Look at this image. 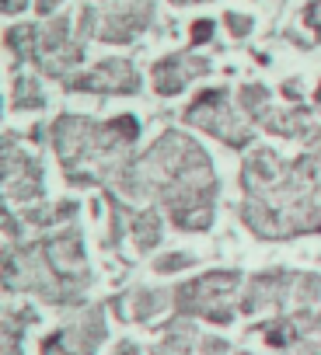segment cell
<instances>
[{
  "label": "cell",
  "instance_id": "ba28073f",
  "mask_svg": "<svg viewBox=\"0 0 321 355\" xmlns=\"http://www.w3.org/2000/svg\"><path fill=\"white\" fill-rule=\"evenodd\" d=\"M11 105L15 108H42V91H39V84L35 80H28V77H18L15 80V98H11Z\"/></svg>",
  "mask_w": 321,
  "mask_h": 355
},
{
  "label": "cell",
  "instance_id": "7c38bea8",
  "mask_svg": "<svg viewBox=\"0 0 321 355\" xmlns=\"http://www.w3.org/2000/svg\"><path fill=\"white\" fill-rule=\"evenodd\" d=\"M304 21H307V28L318 32V42H321V0H314V4L304 11Z\"/></svg>",
  "mask_w": 321,
  "mask_h": 355
},
{
  "label": "cell",
  "instance_id": "3957f363",
  "mask_svg": "<svg viewBox=\"0 0 321 355\" xmlns=\"http://www.w3.org/2000/svg\"><path fill=\"white\" fill-rule=\"evenodd\" d=\"M136 84H140V77H136V70L126 60H105L94 70L70 77L67 87L70 91H101V94H112V91L115 94H133Z\"/></svg>",
  "mask_w": 321,
  "mask_h": 355
},
{
  "label": "cell",
  "instance_id": "6da1fadb",
  "mask_svg": "<svg viewBox=\"0 0 321 355\" xmlns=\"http://www.w3.org/2000/svg\"><path fill=\"white\" fill-rule=\"evenodd\" d=\"M136 136H140V125L129 115H119L115 122H105V125L88 122L81 115H63L53 125L56 153L74 185H94L112 178V171H119L122 164V150L133 146Z\"/></svg>",
  "mask_w": 321,
  "mask_h": 355
},
{
  "label": "cell",
  "instance_id": "52a82bcc",
  "mask_svg": "<svg viewBox=\"0 0 321 355\" xmlns=\"http://www.w3.org/2000/svg\"><path fill=\"white\" fill-rule=\"evenodd\" d=\"M129 227H133V234H136V244H140V248H154V244L160 241V220H157V213H154V209L136 213Z\"/></svg>",
  "mask_w": 321,
  "mask_h": 355
},
{
  "label": "cell",
  "instance_id": "30bf717a",
  "mask_svg": "<svg viewBox=\"0 0 321 355\" xmlns=\"http://www.w3.org/2000/svg\"><path fill=\"white\" fill-rule=\"evenodd\" d=\"M192 265V254H168V258H157V272H179V268H189Z\"/></svg>",
  "mask_w": 321,
  "mask_h": 355
},
{
  "label": "cell",
  "instance_id": "5bb4252c",
  "mask_svg": "<svg viewBox=\"0 0 321 355\" xmlns=\"http://www.w3.org/2000/svg\"><path fill=\"white\" fill-rule=\"evenodd\" d=\"M60 4H63V0H35V11H39V15H53Z\"/></svg>",
  "mask_w": 321,
  "mask_h": 355
},
{
  "label": "cell",
  "instance_id": "5b68a950",
  "mask_svg": "<svg viewBox=\"0 0 321 355\" xmlns=\"http://www.w3.org/2000/svg\"><path fill=\"white\" fill-rule=\"evenodd\" d=\"M150 25V0H136V4H119L98 21V39L101 42H129Z\"/></svg>",
  "mask_w": 321,
  "mask_h": 355
},
{
  "label": "cell",
  "instance_id": "277c9868",
  "mask_svg": "<svg viewBox=\"0 0 321 355\" xmlns=\"http://www.w3.org/2000/svg\"><path fill=\"white\" fill-rule=\"evenodd\" d=\"M4 182H8L11 199H39L42 196L39 160L25 157L15 139H8V146H4Z\"/></svg>",
  "mask_w": 321,
  "mask_h": 355
},
{
  "label": "cell",
  "instance_id": "9c48e42d",
  "mask_svg": "<svg viewBox=\"0 0 321 355\" xmlns=\"http://www.w3.org/2000/svg\"><path fill=\"white\" fill-rule=\"evenodd\" d=\"M241 105H245V112H248L252 119H255V115L265 119V115H269V112H265V87H258V84H255V87H252V84L241 87Z\"/></svg>",
  "mask_w": 321,
  "mask_h": 355
},
{
  "label": "cell",
  "instance_id": "8fae6325",
  "mask_svg": "<svg viewBox=\"0 0 321 355\" xmlns=\"http://www.w3.org/2000/svg\"><path fill=\"white\" fill-rule=\"evenodd\" d=\"M224 25H227V28H231V35H238V39H241V35H248V32L255 28V25H252V18H245V15H227V18H224Z\"/></svg>",
  "mask_w": 321,
  "mask_h": 355
},
{
  "label": "cell",
  "instance_id": "8992f818",
  "mask_svg": "<svg viewBox=\"0 0 321 355\" xmlns=\"http://www.w3.org/2000/svg\"><path fill=\"white\" fill-rule=\"evenodd\" d=\"M210 70V63L206 60H199V56H189V53H182V56H168V60H160L157 67H154V91L157 94H179L192 77H199V73H206Z\"/></svg>",
  "mask_w": 321,
  "mask_h": 355
},
{
  "label": "cell",
  "instance_id": "9a60e30c",
  "mask_svg": "<svg viewBox=\"0 0 321 355\" xmlns=\"http://www.w3.org/2000/svg\"><path fill=\"white\" fill-rule=\"evenodd\" d=\"M25 4H28V0H4V11L8 15H18V11H25Z\"/></svg>",
  "mask_w": 321,
  "mask_h": 355
},
{
  "label": "cell",
  "instance_id": "e0dca14e",
  "mask_svg": "<svg viewBox=\"0 0 321 355\" xmlns=\"http://www.w3.org/2000/svg\"><path fill=\"white\" fill-rule=\"evenodd\" d=\"M175 4H192V0H175Z\"/></svg>",
  "mask_w": 321,
  "mask_h": 355
},
{
  "label": "cell",
  "instance_id": "2e32d148",
  "mask_svg": "<svg viewBox=\"0 0 321 355\" xmlns=\"http://www.w3.org/2000/svg\"><path fill=\"white\" fill-rule=\"evenodd\" d=\"M314 101H318V108H321V87H318V94H314Z\"/></svg>",
  "mask_w": 321,
  "mask_h": 355
},
{
  "label": "cell",
  "instance_id": "7a4b0ae2",
  "mask_svg": "<svg viewBox=\"0 0 321 355\" xmlns=\"http://www.w3.org/2000/svg\"><path fill=\"white\" fill-rule=\"evenodd\" d=\"M186 122L189 125H199L203 132H213L227 146H245L252 139V129L238 119V112H231L227 91H203L186 108Z\"/></svg>",
  "mask_w": 321,
  "mask_h": 355
},
{
  "label": "cell",
  "instance_id": "4fadbf2b",
  "mask_svg": "<svg viewBox=\"0 0 321 355\" xmlns=\"http://www.w3.org/2000/svg\"><path fill=\"white\" fill-rule=\"evenodd\" d=\"M210 35H213V21H196V25H192V46L210 42Z\"/></svg>",
  "mask_w": 321,
  "mask_h": 355
}]
</instances>
